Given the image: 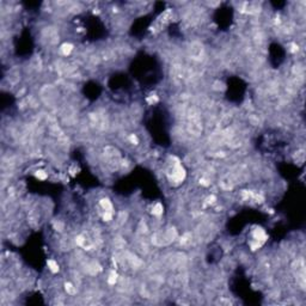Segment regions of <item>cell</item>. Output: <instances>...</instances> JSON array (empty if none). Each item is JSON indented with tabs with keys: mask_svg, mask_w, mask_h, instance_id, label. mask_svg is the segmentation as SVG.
<instances>
[{
	"mask_svg": "<svg viewBox=\"0 0 306 306\" xmlns=\"http://www.w3.org/2000/svg\"><path fill=\"white\" fill-rule=\"evenodd\" d=\"M265 238H267L265 232H264L262 229H256L253 231V239H255V241H262L263 243V241H265Z\"/></svg>",
	"mask_w": 306,
	"mask_h": 306,
	"instance_id": "6da1fadb",
	"label": "cell"
},
{
	"mask_svg": "<svg viewBox=\"0 0 306 306\" xmlns=\"http://www.w3.org/2000/svg\"><path fill=\"white\" fill-rule=\"evenodd\" d=\"M99 206L102 207V209H103L104 212H107V210H112V205H111L110 200H108V198H102L100 202H99Z\"/></svg>",
	"mask_w": 306,
	"mask_h": 306,
	"instance_id": "7a4b0ae2",
	"label": "cell"
},
{
	"mask_svg": "<svg viewBox=\"0 0 306 306\" xmlns=\"http://www.w3.org/2000/svg\"><path fill=\"white\" fill-rule=\"evenodd\" d=\"M47 264H48V268H49V270H50L52 273L55 274V273H57V272L60 270L59 264H57V262H56L55 260H48Z\"/></svg>",
	"mask_w": 306,
	"mask_h": 306,
	"instance_id": "3957f363",
	"label": "cell"
},
{
	"mask_svg": "<svg viewBox=\"0 0 306 306\" xmlns=\"http://www.w3.org/2000/svg\"><path fill=\"white\" fill-rule=\"evenodd\" d=\"M152 213L153 215H155V217H160L162 214H163V205L162 203H155L152 208Z\"/></svg>",
	"mask_w": 306,
	"mask_h": 306,
	"instance_id": "277c9868",
	"label": "cell"
},
{
	"mask_svg": "<svg viewBox=\"0 0 306 306\" xmlns=\"http://www.w3.org/2000/svg\"><path fill=\"white\" fill-rule=\"evenodd\" d=\"M73 50V45L71 43H65L61 45V53L64 55H69Z\"/></svg>",
	"mask_w": 306,
	"mask_h": 306,
	"instance_id": "5b68a950",
	"label": "cell"
},
{
	"mask_svg": "<svg viewBox=\"0 0 306 306\" xmlns=\"http://www.w3.org/2000/svg\"><path fill=\"white\" fill-rule=\"evenodd\" d=\"M65 288H66V292H67L69 295H76V287L74 286V284H71V282H67V284H65Z\"/></svg>",
	"mask_w": 306,
	"mask_h": 306,
	"instance_id": "8992f818",
	"label": "cell"
},
{
	"mask_svg": "<svg viewBox=\"0 0 306 306\" xmlns=\"http://www.w3.org/2000/svg\"><path fill=\"white\" fill-rule=\"evenodd\" d=\"M35 176H36L38 179H42V181H44V179L48 178V174H47L45 171H43V170H37V171L35 172Z\"/></svg>",
	"mask_w": 306,
	"mask_h": 306,
	"instance_id": "52a82bcc",
	"label": "cell"
},
{
	"mask_svg": "<svg viewBox=\"0 0 306 306\" xmlns=\"http://www.w3.org/2000/svg\"><path fill=\"white\" fill-rule=\"evenodd\" d=\"M116 281H117V274L115 273V272H111L109 275V277H108V284H116Z\"/></svg>",
	"mask_w": 306,
	"mask_h": 306,
	"instance_id": "ba28073f",
	"label": "cell"
},
{
	"mask_svg": "<svg viewBox=\"0 0 306 306\" xmlns=\"http://www.w3.org/2000/svg\"><path fill=\"white\" fill-rule=\"evenodd\" d=\"M54 229L59 232L64 231L65 230V224L61 221V220H57V221H54Z\"/></svg>",
	"mask_w": 306,
	"mask_h": 306,
	"instance_id": "9c48e42d",
	"label": "cell"
},
{
	"mask_svg": "<svg viewBox=\"0 0 306 306\" xmlns=\"http://www.w3.org/2000/svg\"><path fill=\"white\" fill-rule=\"evenodd\" d=\"M147 102H148L150 104H154V103H157V102H158V97H157V96H154V95H152V96H150V97L147 98Z\"/></svg>",
	"mask_w": 306,
	"mask_h": 306,
	"instance_id": "30bf717a",
	"label": "cell"
},
{
	"mask_svg": "<svg viewBox=\"0 0 306 306\" xmlns=\"http://www.w3.org/2000/svg\"><path fill=\"white\" fill-rule=\"evenodd\" d=\"M129 141H131V143H134V145H138V143H139V141H138V138H136L134 134H131V136H129Z\"/></svg>",
	"mask_w": 306,
	"mask_h": 306,
	"instance_id": "8fae6325",
	"label": "cell"
}]
</instances>
